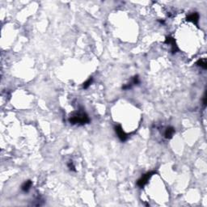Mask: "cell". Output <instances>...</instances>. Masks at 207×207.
<instances>
[{"mask_svg": "<svg viewBox=\"0 0 207 207\" xmlns=\"http://www.w3.org/2000/svg\"><path fill=\"white\" fill-rule=\"evenodd\" d=\"M69 121L72 125H80L84 126L85 124L90 122L89 116L87 113L83 110H79L78 112H74L69 117Z\"/></svg>", "mask_w": 207, "mask_h": 207, "instance_id": "1", "label": "cell"}, {"mask_svg": "<svg viewBox=\"0 0 207 207\" xmlns=\"http://www.w3.org/2000/svg\"><path fill=\"white\" fill-rule=\"evenodd\" d=\"M155 173H156V172L154 171L146 172V174L142 176V177L137 181V185H138L139 188H143L146 184H147V182H148L149 180L151 179V177L154 174H155Z\"/></svg>", "mask_w": 207, "mask_h": 207, "instance_id": "2", "label": "cell"}, {"mask_svg": "<svg viewBox=\"0 0 207 207\" xmlns=\"http://www.w3.org/2000/svg\"><path fill=\"white\" fill-rule=\"evenodd\" d=\"M114 130H115V132H116V133L117 134L118 138H119L121 142H126V140L128 139V138H129V135L123 130L122 127H121V125H116V126H115Z\"/></svg>", "mask_w": 207, "mask_h": 207, "instance_id": "3", "label": "cell"}, {"mask_svg": "<svg viewBox=\"0 0 207 207\" xmlns=\"http://www.w3.org/2000/svg\"><path fill=\"white\" fill-rule=\"evenodd\" d=\"M165 43L166 44H168V45H171V52L172 54H175L178 51V47L176 45V41L173 37L171 36H167L166 39H165Z\"/></svg>", "mask_w": 207, "mask_h": 207, "instance_id": "4", "label": "cell"}, {"mask_svg": "<svg viewBox=\"0 0 207 207\" xmlns=\"http://www.w3.org/2000/svg\"><path fill=\"white\" fill-rule=\"evenodd\" d=\"M139 83H140V80H139L138 75H135L134 77L132 78V79H131V81H130V83H129V84H127L123 86L122 89L123 90H129V89H130V88H132V87L133 86V85H137V84H138Z\"/></svg>", "mask_w": 207, "mask_h": 207, "instance_id": "5", "label": "cell"}, {"mask_svg": "<svg viewBox=\"0 0 207 207\" xmlns=\"http://www.w3.org/2000/svg\"><path fill=\"white\" fill-rule=\"evenodd\" d=\"M187 21H189V22H192L195 24H197V23L199 21V14L197 12H193L190 15H188L187 16Z\"/></svg>", "mask_w": 207, "mask_h": 207, "instance_id": "6", "label": "cell"}, {"mask_svg": "<svg viewBox=\"0 0 207 207\" xmlns=\"http://www.w3.org/2000/svg\"><path fill=\"white\" fill-rule=\"evenodd\" d=\"M175 133V129L172 126H168L167 127V129H165L164 132V137L165 138L170 139L173 137V134Z\"/></svg>", "mask_w": 207, "mask_h": 207, "instance_id": "7", "label": "cell"}, {"mask_svg": "<svg viewBox=\"0 0 207 207\" xmlns=\"http://www.w3.org/2000/svg\"><path fill=\"white\" fill-rule=\"evenodd\" d=\"M32 181H30V180H29V181H25V182H24V184H22V186H21V189H22L24 192H29V189H30V188H31V186H32Z\"/></svg>", "mask_w": 207, "mask_h": 207, "instance_id": "8", "label": "cell"}, {"mask_svg": "<svg viewBox=\"0 0 207 207\" xmlns=\"http://www.w3.org/2000/svg\"><path fill=\"white\" fill-rule=\"evenodd\" d=\"M196 64H197L198 66L203 68L204 70H206L207 69V62L206 58H201V59H199V60L196 62Z\"/></svg>", "mask_w": 207, "mask_h": 207, "instance_id": "9", "label": "cell"}, {"mask_svg": "<svg viewBox=\"0 0 207 207\" xmlns=\"http://www.w3.org/2000/svg\"><path fill=\"white\" fill-rule=\"evenodd\" d=\"M92 82H93V78L90 77L87 81H86V82H85V83H84V85H83L84 89H87V88H88L91 84H92Z\"/></svg>", "mask_w": 207, "mask_h": 207, "instance_id": "10", "label": "cell"}, {"mask_svg": "<svg viewBox=\"0 0 207 207\" xmlns=\"http://www.w3.org/2000/svg\"><path fill=\"white\" fill-rule=\"evenodd\" d=\"M67 167L71 171H75V167H74V163H73V161H69V163H67Z\"/></svg>", "mask_w": 207, "mask_h": 207, "instance_id": "11", "label": "cell"}, {"mask_svg": "<svg viewBox=\"0 0 207 207\" xmlns=\"http://www.w3.org/2000/svg\"><path fill=\"white\" fill-rule=\"evenodd\" d=\"M202 101H203L204 107L206 106V92H205V94H204V96H203V99H202Z\"/></svg>", "mask_w": 207, "mask_h": 207, "instance_id": "12", "label": "cell"}]
</instances>
